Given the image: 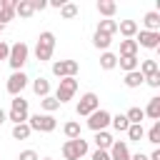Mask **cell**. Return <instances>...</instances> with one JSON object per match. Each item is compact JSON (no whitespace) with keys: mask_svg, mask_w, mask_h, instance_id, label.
Instances as JSON below:
<instances>
[{"mask_svg":"<svg viewBox=\"0 0 160 160\" xmlns=\"http://www.w3.org/2000/svg\"><path fill=\"white\" fill-rule=\"evenodd\" d=\"M52 50H55V35H52L50 30L40 32V38H38V42H35V58H38L40 62H45V60L52 58Z\"/></svg>","mask_w":160,"mask_h":160,"instance_id":"obj_1","label":"cell"},{"mask_svg":"<svg viewBox=\"0 0 160 160\" xmlns=\"http://www.w3.org/2000/svg\"><path fill=\"white\" fill-rule=\"evenodd\" d=\"M88 150H90V145L82 138H75V140H65L62 142V158L65 160H80L82 155H88Z\"/></svg>","mask_w":160,"mask_h":160,"instance_id":"obj_2","label":"cell"},{"mask_svg":"<svg viewBox=\"0 0 160 160\" xmlns=\"http://www.w3.org/2000/svg\"><path fill=\"white\" fill-rule=\"evenodd\" d=\"M28 55H30V48L25 45V42H15V45H10V55H8V62H10V68H12V72H18L25 62H28Z\"/></svg>","mask_w":160,"mask_h":160,"instance_id":"obj_3","label":"cell"},{"mask_svg":"<svg viewBox=\"0 0 160 160\" xmlns=\"http://www.w3.org/2000/svg\"><path fill=\"white\" fill-rule=\"evenodd\" d=\"M28 128L30 130H38V132H52L58 128V120L48 112H38L32 118H28Z\"/></svg>","mask_w":160,"mask_h":160,"instance_id":"obj_4","label":"cell"},{"mask_svg":"<svg viewBox=\"0 0 160 160\" xmlns=\"http://www.w3.org/2000/svg\"><path fill=\"white\" fill-rule=\"evenodd\" d=\"M28 100L22 98V95H18V98H12V102H10V112H8V120H12L15 125H20V122H28Z\"/></svg>","mask_w":160,"mask_h":160,"instance_id":"obj_5","label":"cell"},{"mask_svg":"<svg viewBox=\"0 0 160 160\" xmlns=\"http://www.w3.org/2000/svg\"><path fill=\"white\" fill-rule=\"evenodd\" d=\"M75 90H78V80H75V78H62V80L58 82V92H55V100L62 105V102L72 100Z\"/></svg>","mask_w":160,"mask_h":160,"instance_id":"obj_6","label":"cell"},{"mask_svg":"<svg viewBox=\"0 0 160 160\" xmlns=\"http://www.w3.org/2000/svg\"><path fill=\"white\" fill-rule=\"evenodd\" d=\"M78 70H80V65L75 62V60H55L52 62V75L55 78H75L78 75Z\"/></svg>","mask_w":160,"mask_h":160,"instance_id":"obj_7","label":"cell"},{"mask_svg":"<svg viewBox=\"0 0 160 160\" xmlns=\"http://www.w3.org/2000/svg\"><path fill=\"white\" fill-rule=\"evenodd\" d=\"M98 108H100V98H98L95 92H85V95L78 100V108H75V110H78V115H85V118H88V115H92Z\"/></svg>","mask_w":160,"mask_h":160,"instance_id":"obj_8","label":"cell"},{"mask_svg":"<svg viewBox=\"0 0 160 160\" xmlns=\"http://www.w3.org/2000/svg\"><path fill=\"white\" fill-rule=\"evenodd\" d=\"M110 112L108 110H102V108H98L92 115H88V128L92 130V132H100V130H105L108 125H110Z\"/></svg>","mask_w":160,"mask_h":160,"instance_id":"obj_9","label":"cell"},{"mask_svg":"<svg viewBox=\"0 0 160 160\" xmlns=\"http://www.w3.org/2000/svg\"><path fill=\"white\" fill-rule=\"evenodd\" d=\"M25 85H28V75H25L22 70H18V72H12V75L8 78V82H5V90H8L12 98H18V95L25 90Z\"/></svg>","mask_w":160,"mask_h":160,"instance_id":"obj_10","label":"cell"},{"mask_svg":"<svg viewBox=\"0 0 160 160\" xmlns=\"http://www.w3.org/2000/svg\"><path fill=\"white\" fill-rule=\"evenodd\" d=\"M138 48H148V50H158L160 48V32H148V30H140L138 32Z\"/></svg>","mask_w":160,"mask_h":160,"instance_id":"obj_11","label":"cell"},{"mask_svg":"<svg viewBox=\"0 0 160 160\" xmlns=\"http://www.w3.org/2000/svg\"><path fill=\"white\" fill-rule=\"evenodd\" d=\"M108 155H110V160H130V150H128V142H122V140H115V142L110 145Z\"/></svg>","mask_w":160,"mask_h":160,"instance_id":"obj_12","label":"cell"},{"mask_svg":"<svg viewBox=\"0 0 160 160\" xmlns=\"http://www.w3.org/2000/svg\"><path fill=\"white\" fill-rule=\"evenodd\" d=\"M118 32L125 38V40H132L138 35V22L135 20H120L118 22Z\"/></svg>","mask_w":160,"mask_h":160,"instance_id":"obj_13","label":"cell"},{"mask_svg":"<svg viewBox=\"0 0 160 160\" xmlns=\"http://www.w3.org/2000/svg\"><path fill=\"white\" fill-rule=\"evenodd\" d=\"M142 25H145V30H148V32H160V12H155V10L145 12Z\"/></svg>","mask_w":160,"mask_h":160,"instance_id":"obj_14","label":"cell"},{"mask_svg":"<svg viewBox=\"0 0 160 160\" xmlns=\"http://www.w3.org/2000/svg\"><path fill=\"white\" fill-rule=\"evenodd\" d=\"M92 140H95V148H98V150H110V145L115 142V140H112V135H110V132H105V130L95 132V138H92Z\"/></svg>","mask_w":160,"mask_h":160,"instance_id":"obj_15","label":"cell"},{"mask_svg":"<svg viewBox=\"0 0 160 160\" xmlns=\"http://www.w3.org/2000/svg\"><path fill=\"white\" fill-rule=\"evenodd\" d=\"M152 122H158L160 120V98H150V102H148V108L142 110Z\"/></svg>","mask_w":160,"mask_h":160,"instance_id":"obj_16","label":"cell"},{"mask_svg":"<svg viewBox=\"0 0 160 160\" xmlns=\"http://www.w3.org/2000/svg\"><path fill=\"white\" fill-rule=\"evenodd\" d=\"M62 132H65V138H68V140H75V138H82V135H80L82 130H80V122H78V120H68V122L62 125Z\"/></svg>","mask_w":160,"mask_h":160,"instance_id":"obj_17","label":"cell"},{"mask_svg":"<svg viewBox=\"0 0 160 160\" xmlns=\"http://www.w3.org/2000/svg\"><path fill=\"white\" fill-rule=\"evenodd\" d=\"M98 32H105V35H115L118 32V20H112V18H105V20H100L98 22Z\"/></svg>","mask_w":160,"mask_h":160,"instance_id":"obj_18","label":"cell"},{"mask_svg":"<svg viewBox=\"0 0 160 160\" xmlns=\"http://www.w3.org/2000/svg\"><path fill=\"white\" fill-rule=\"evenodd\" d=\"M110 42H112V38H110V35H105V32H98V30H95V35H92V45H95L98 50H102V52H108V48H110Z\"/></svg>","mask_w":160,"mask_h":160,"instance_id":"obj_19","label":"cell"},{"mask_svg":"<svg viewBox=\"0 0 160 160\" xmlns=\"http://www.w3.org/2000/svg\"><path fill=\"white\" fill-rule=\"evenodd\" d=\"M32 92H35L38 98H48V95H50V82H48L45 78L32 80Z\"/></svg>","mask_w":160,"mask_h":160,"instance_id":"obj_20","label":"cell"},{"mask_svg":"<svg viewBox=\"0 0 160 160\" xmlns=\"http://www.w3.org/2000/svg\"><path fill=\"white\" fill-rule=\"evenodd\" d=\"M115 10H118V2H112V0H98V12H100V15L112 18Z\"/></svg>","mask_w":160,"mask_h":160,"instance_id":"obj_21","label":"cell"},{"mask_svg":"<svg viewBox=\"0 0 160 160\" xmlns=\"http://www.w3.org/2000/svg\"><path fill=\"white\" fill-rule=\"evenodd\" d=\"M138 55V42L135 40H120V58H132Z\"/></svg>","mask_w":160,"mask_h":160,"instance_id":"obj_22","label":"cell"},{"mask_svg":"<svg viewBox=\"0 0 160 160\" xmlns=\"http://www.w3.org/2000/svg\"><path fill=\"white\" fill-rule=\"evenodd\" d=\"M35 10H32V2L30 0H18L15 2V15H20V18H30Z\"/></svg>","mask_w":160,"mask_h":160,"instance_id":"obj_23","label":"cell"},{"mask_svg":"<svg viewBox=\"0 0 160 160\" xmlns=\"http://www.w3.org/2000/svg\"><path fill=\"white\" fill-rule=\"evenodd\" d=\"M118 65H120V70L132 72V70H138L140 60H138V55H132V58H118Z\"/></svg>","mask_w":160,"mask_h":160,"instance_id":"obj_24","label":"cell"},{"mask_svg":"<svg viewBox=\"0 0 160 160\" xmlns=\"http://www.w3.org/2000/svg\"><path fill=\"white\" fill-rule=\"evenodd\" d=\"M138 70H140V75H142V78H150V75L160 72V70H158V62H155V60H142V62L138 65Z\"/></svg>","mask_w":160,"mask_h":160,"instance_id":"obj_25","label":"cell"},{"mask_svg":"<svg viewBox=\"0 0 160 160\" xmlns=\"http://www.w3.org/2000/svg\"><path fill=\"white\" fill-rule=\"evenodd\" d=\"M145 82V78L140 75V70H132V72H125V88H140Z\"/></svg>","mask_w":160,"mask_h":160,"instance_id":"obj_26","label":"cell"},{"mask_svg":"<svg viewBox=\"0 0 160 160\" xmlns=\"http://www.w3.org/2000/svg\"><path fill=\"white\" fill-rule=\"evenodd\" d=\"M100 68H102V70L118 68V55H115V52H102V55H100Z\"/></svg>","mask_w":160,"mask_h":160,"instance_id":"obj_27","label":"cell"},{"mask_svg":"<svg viewBox=\"0 0 160 160\" xmlns=\"http://www.w3.org/2000/svg\"><path fill=\"white\" fill-rule=\"evenodd\" d=\"M125 118H128V122H130V125H142L145 112H142V108H130V110L125 112Z\"/></svg>","mask_w":160,"mask_h":160,"instance_id":"obj_28","label":"cell"},{"mask_svg":"<svg viewBox=\"0 0 160 160\" xmlns=\"http://www.w3.org/2000/svg\"><path fill=\"white\" fill-rule=\"evenodd\" d=\"M110 125H112L118 132H128V128H130V122H128L125 115H112V118H110Z\"/></svg>","mask_w":160,"mask_h":160,"instance_id":"obj_29","label":"cell"},{"mask_svg":"<svg viewBox=\"0 0 160 160\" xmlns=\"http://www.w3.org/2000/svg\"><path fill=\"white\" fill-rule=\"evenodd\" d=\"M30 128H28V122H20V125H12V138L15 140H28L30 138Z\"/></svg>","mask_w":160,"mask_h":160,"instance_id":"obj_30","label":"cell"},{"mask_svg":"<svg viewBox=\"0 0 160 160\" xmlns=\"http://www.w3.org/2000/svg\"><path fill=\"white\" fill-rule=\"evenodd\" d=\"M40 108H42V110L50 115V112H55V110L60 108V102H58L52 95H48V98H40Z\"/></svg>","mask_w":160,"mask_h":160,"instance_id":"obj_31","label":"cell"},{"mask_svg":"<svg viewBox=\"0 0 160 160\" xmlns=\"http://www.w3.org/2000/svg\"><path fill=\"white\" fill-rule=\"evenodd\" d=\"M60 15H62L65 20H72V18L78 15V5H75V2H65V5L60 8Z\"/></svg>","mask_w":160,"mask_h":160,"instance_id":"obj_32","label":"cell"},{"mask_svg":"<svg viewBox=\"0 0 160 160\" xmlns=\"http://www.w3.org/2000/svg\"><path fill=\"white\" fill-rule=\"evenodd\" d=\"M142 135H145V130H142V125H130V128H128V138H130V140H135V142H140V140H142Z\"/></svg>","mask_w":160,"mask_h":160,"instance_id":"obj_33","label":"cell"},{"mask_svg":"<svg viewBox=\"0 0 160 160\" xmlns=\"http://www.w3.org/2000/svg\"><path fill=\"white\" fill-rule=\"evenodd\" d=\"M148 140H150L152 145H158V142H160V120H158V122H152V128L148 130Z\"/></svg>","mask_w":160,"mask_h":160,"instance_id":"obj_34","label":"cell"},{"mask_svg":"<svg viewBox=\"0 0 160 160\" xmlns=\"http://www.w3.org/2000/svg\"><path fill=\"white\" fill-rule=\"evenodd\" d=\"M18 160H40V158H38L35 150H22V152L18 155Z\"/></svg>","mask_w":160,"mask_h":160,"instance_id":"obj_35","label":"cell"},{"mask_svg":"<svg viewBox=\"0 0 160 160\" xmlns=\"http://www.w3.org/2000/svg\"><path fill=\"white\" fill-rule=\"evenodd\" d=\"M8 55H10V45H8L5 40H0V62L8 60Z\"/></svg>","mask_w":160,"mask_h":160,"instance_id":"obj_36","label":"cell"},{"mask_svg":"<svg viewBox=\"0 0 160 160\" xmlns=\"http://www.w3.org/2000/svg\"><path fill=\"white\" fill-rule=\"evenodd\" d=\"M145 82H148L150 88H160V72H155V75H150V78H145Z\"/></svg>","mask_w":160,"mask_h":160,"instance_id":"obj_37","label":"cell"},{"mask_svg":"<svg viewBox=\"0 0 160 160\" xmlns=\"http://www.w3.org/2000/svg\"><path fill=\"white\" fill-rule=\"evenodd\" d=\"M92 160H110V155H108V150H95Z\"/></svg>","mask_w":160,"mask_h":160,"instance_id":"obj_38","label":"cell"},{"mask_svg":"<svg viewBox=\"0 0 160 160\" xmlns=\"http://www.w3.org/2000/svg\"><path fill=\"white\" fill-rule=\"evenodd\" d=\"M30 2H32V10H35V12H38V10H45V8H48V2H45V0H30Z\"/></svg>","mask_w":160,"mask_h":160,"instance_id":"obj_39","label":"cell"},{"mask_svg":"<svg viewBox=\"0 0 160 160\" xmlns=\"http://www.w3.org/2000/svg\"><path fill=\"white\" fill-rule=\"evenodd\" d=\"M148 160H160V150H158V148H155V150H152V152H150V155H148Z\"/></svg>","mask_w":160,"mask_h":160,"instance_id":"obj_40","label":"cell"},{"mask_svg":"<svg viewBox=\"0 0 160 160\" xmlns=\"http://www.w3.org/2000/svg\"><path fill=\"white\" fill-rule=\"evenodd\" d=\"M130 160H148V155H142V152H135V155H130Z\"/></svg>","mask_w":160,"mask_h":160,"instance_id":"obj_41","label":"cell"},{"mask_svg":"<svg viewBox=\"0 0 160 160\" xmlns=\"http://www.w3.org/2000/svg\"><path fill=\"white\" fill-rule=\"evenodd\" d=\"M50 5H52V8H58V10H60V8H62V5H65V2H62V0H52V2H50Z\"/></svg>","mask_w":160,"mask_h":160,"instance_id":"obj_42","label":"cell"},{"mask_svg":"<svg viewBox=\"0 0 160 160\" xmlns=\"http://www.w3.org/2000/svg\"><path fill=\"white\" fill-rule=\"evenodd\" d=\"M5 120H8V112H5V110H2V108H0V125H2V122H5Z\"/></svg>","mask_w":160,"mask_h":160,"instance_id":"obj_43","label":"cell"},{"mask_svg":"<svg viewBox=\"0 0 160 160\" xmlns=\"http://www.w3.org/2000/svg\"><path fill=\"white\" fill-rule=\"evenodd\" d=\"M2 30H5V25H2V22H0V32H2Z\"/></svg>","mask_w":160,"mask_h":160,"instance_id":"obj_44","label":"cell"},{"mask_svg":"<svg viewBox=\"0 0 160 160\" xmlns=\"http://www.w3.org/2000/svg\"><path fill=\"white\" fill-rule=\"evenodd\" d=\"M42 160H52V158H42Z\"/></svg>","mask_w":160,"mask_h":160,"instance_id":"obj_45","label":"cell"}]
</instances>
